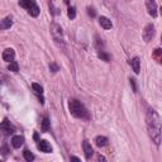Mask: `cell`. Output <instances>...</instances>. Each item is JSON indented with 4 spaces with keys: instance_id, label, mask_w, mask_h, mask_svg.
Listing matches in <instances>:
<instances>
[{
    "instance_id": "7",
    "label": "cell",
    "mask_w": 162,
    "mask_h": 162,
    "mask_svg": "<svg viewBox=\"0 0 162 162\" xmlns=\"http://www.w3.org/2000/svg\"><path fill=\"white\" fill-rule=\"evenodd\" d=\"M146 6H147V10H148V14L152 17H156L157 15V4L150 0V2L146 3Z\"/></svg>"
},
{
    "instance_id": "10",
    "label": "cell",
    "mask_w": 162,
    "mask_h": 162,
    "mask_svg": "<svg viewBox=\"0 0 162 162\" xmlns=\"http://www.w3.org/2000/svg\"><path fill=\"white\" fill-rule=\"evenodd\" d=\"M38 148H39L42 152H45V153H50V152H52V147H51L50 143L47 142V141H39Z\"/></svg>"
},
{
    "instance_id": "8",
    "label": "cell",
    "mask_w": 162,
    "mask_h": 162,
    "mask_svg": "<svg viewBox=\"0 0 162 162\" xmlns=\"http://www.w3.org/2000/svg\"><path fill=\"white\" fill-rule=\"evenodd\" d=\"M82 148H84V152H85L86 158H91V156H93V153H94V150H93V147H91V144L89 143V141H84Z\"/></svg>"
},
{
    "instance_id": "27",
    "label": "cell",
    "mask_w": 162,
    "mask_h": 162,
    "mask_svg": "<svg viewBox=\"0 0 162 162\" xmlns=\"http://www.w3.org/2000/svg\"><path fill=\"white\" fill-rule=\"evenodd\" d=\"M70 162H81L79 157H76V156H71V158H70Z\"/></svg>"
},
{
    "instance_id": "1",
    "label": "cell",
    "mask_w": 162,
    "mask_h": 162,
    "mask_svg": "<svg viewBox=\"0 0 162 162\" xmlns=\"http://www.w3.org/2000/svg\"><path fill=\"white\" fill-rule=\"evenodd\" d=\"M146 123H147V129H148V134L154 142V144H160L161 142V134H162V122L161 118L153 109H150L147 111L146 115Z\"/></svg>"
},
{
    "instance_id": "5",
    "label": "cell",
    "mask_w": 162,
    "mask_h": 162,
    "mask_svg": "<svg viewBox=\"0 0 162 162\" xmlns=\"http://www.w3.org/2000/svg\"><path fill=\"white\" fill-rule=\"evenodd\" d=\"M2 129H3V132L5 133V134H13L14 131H15V128H14V127L10 124V122L6 118L4 119L3 123H2Z\"/></svg>"
},
{
    "instance_id": "19",
    "label": "cell",
    "mask_w": 162,
    "mask_h": 162,
    "mask_svg": "<svg viewBox=\"0 0 162 162\" xmlns=\"http://www.w3.org/2000/svg\"><path fill=\"white\" fill-rule=\"evenodd\" d=\"M50 124H51L50 119L45 118L43 121H42V131H43V132H48V131H50Z\"/></svg>"
},
{
    "instance_id": "28",
    "label": "cell",
    "mask_w": 162,
    "mask_h": 162,
    "mask_svg": "<svg viewBox=\"0 0 162 162\" xmlns=\"http://www.w3.org/2000/svg\"><path fill=\"white\" fill-rule=\"evenodd\" d=\"M99 162H107V158L101 156V154H99Z\"/></svg>"
},
{
    "instance_id": "26",
    "label": "cell",
    "mask_w": 162,
    "mask_h": 162,
    "mask_svg": "<svg viewBox=\"0 0 162 162\" xmlns=\"http://www.w3.org/2000/svg\"><path fill=\"white\" fill-rule=\"evenodd\" d=\"M131 85H132L133 90L137 91V85H136V80H134V79H131Z\"/></svg>"
},
{
    "instance_id": "22",
    "label": "cell",
    "mask_w": 162,
    "mask_h": 162,
    "mask_svg": "<svg viewBox=\"0 0 162 162\" xmlns=\"http://www.w3.org/2000/svg\"><path fill=\"white\" fill-rule=\"evenodd\" d=\"M67 15H68V18H71V19H74V18L76 17V9L74 8V6L68 8V10H67Z\"/></svg>"
},
{
    "instance_id": "2",
    "label": "cell",
    "mask_w": 162,
    "mask_h": 162,
    "mask_svg": "<svg viewBox=\"0 0 162 162\" xmlns=\"http://www.w3.org/2000/svg\"><path fill=\"white\" fill-rule=\"evenodd\" d=\"M68 109H70V113L76 117V118H88L89 117V113L86 110V108L76 99H71L68 103Z\"/></svg>"
},
{
    "instance_id": "18",
    "label": "cell",
    "mask_w": 162,
    "mask_h": 162,
    "mask_svg": "<svg viewBox=\"0 0 162 162\" xmlns=\"http://www.w3.org/2000/svg\"><path fill=\"white\" fill-rule=\"evenodd\" d=\"M23 156H24V160H25L27 162H33V161H34V154H33L31 151H28V150H25V151L23 152Z\"/></svg>"
},
{
    "instance_id": "6",
    "label": "cell",
    "mask_w": 162,
    "mask_h": 162,
    "mask_svg": "<svg viewBox=\"0 0 162 162\" xmlns=\"http://www.w3.org/2000/svg\"><path fill=\"white\" fill-rule=\"evenodd\" d=\"M14 57H15V52H14L13 48H6L3 52V60L6 62H13Z\"/></svg>"
},
{
    "instance_id": "17",
    "label": "cell",
    "mask_w": 162,
    "mask_h": 162,
    "mask_svg": "<svg viewBox=\"0 0 162 162\" xmlns=\"http://www.w3.org/2000/svg\"><path fill=\"white\" fill-rule=\"evenodd\" d=\"M28 14H29L31 17H38V14H39V8H38V5L37 4H34L32 8L28 10Z\"/></svg>"
},
{
    "instance_id": "3",
    "label": "cell",
    "mask_w": 162,
    "mask_h": 162,
    "mask_svg": "<svg viewBox=\"0 0 162 162\" xmlns=\"http://www.w3.org/2000/svg\"><path fill=\"white\" fill-rule=\"evenodd\" d=\"M51 33H52V37L55 38V41H62V28L57 24V23H52L51 24Z\"/></svg>"
},
{
    "instance_id": "20",
    "label": "cell",
    "mask_w": 162,
    "mask_h": 162,
    "mask_svg": "<svg viewBox=\"0 0 162 162\" xmlns=\"http://www.w3.org/2000/svg\"><path fill=\"white\" fill-rule=\"evenodd\" d=\"M32 89L34 90V93H36V94H41V95L43 94V88H42L39 84H36V82L32 84Z\"/></svg>"
},
{
    "instance_id": "16",
    "label": "cell",
    "mask_w": 162,
    "mask_h": 162,
    "mask_svg": "<svg viewBox=\"0 0 162 162\" xmlns=\"http://www.w3.org/2000/svg\"><path fill=\"white\" fill-rule=\"evenodd\" d=\"M36 4L34 2H32V0H22V2H19V5L22 6V8H24V9H27V10H29L32 6Z\"/></svg>"
},
{
    "instance_id": "24",
    "label": "cell",
    "mask_w": 162,
    "mask_h": 162,
    "mask_svg": "<svg viewBox=\"0 0 162 162\" xmlns=\"http://www.w3.org/2000/svg\"><path fill=\"white\" fill-rule=\"evenodd\" d=\"M50 68H51L52 72H57V71H58V66L56 65V63H51V65H50Z\"/></svg>"
},
{
    "instance_id": "11",
    "label": "cell",
    "mask_w": 162,
    "mask_h": 162,
    "mask_svg": "<svg viewBox=\"0 0 162 162\" xmlns=\"http://www.w3.org/2000/svg\"><path fill=\"white\" fill-rule=\"evenodd\" d=\"M99 24L104 28V29H111L113 28V23H111V20L107 17H100L99 18Z\"/></svg>"
},
{
    "instance_id": "15",
    "label": "cell",
    "mask_w": 162,
    "mask_h": 162,
    "mask_svg": "<svg viewBox=\"0 0 162 162\" xmlns=\"http://www.w3.org/2000/svg\"><path fill=\"white\" fill-rule=\"evenodd\" d=\"M152 57H153L154 61H157L160 65H162V50H160V48H156V50L153 51Z\"/></svg>"
},
{
    "instance_id": "13",
    "label": "cell",
    "mask_w": 162,
    "mask_h": 162,
    "mask_svg": "<svg viewBox=\"0 0 162 162\" xmlns=\"http://www.w3.org/2000/svg\"><path fill=\"white\" fill-rule=\"evenodd\" d=\"M95 143L98 147H105L108 144V138L104 137V136H98L95 138Z\"/></svg>"
},
{
    "instance_id": "12",
    "label": "cell",
    "mask_w": 162,
    "mask_h": 162,
    "mask_svg": "<svg viewBox=\"0 0 162 162\" xmlns=\"http://www.w3.org/2000/svg\"><path fill=\"white\" fill-rule=\"evenodd\" d=\"M131 66L133 68V71H134L136 74H139V68H141V61L138 57H134L132 61H131Z\"/></svg>"
},
{
    "instance_id": "9",
    "label": "cell",
    "mask_w": 162,
    "mask_h": 162,
    "mask_svg": "<svg viewBox=\"0 0 162 162\" xmlns=\"http://www.w3.org/2000/svg\"><path fill=\"white\" fill-rule=\"evenodd\" d=\"M24 143V137L23 136H14L12 138V144L14 148H20Z\"/></svg>"
},
{
    "instance_id": "21",
    "label": "cell",
    "mask_w": 162,
    "mask_h": 162,
    "mask_svg": "<svg viewBox=\"0 0 162 162\" xmlns=\"http://www.w3.org/2000/svg\"><path fill=\"white\" fill-rule=\"evenodd\" d=\"M8 68H9V71H12V72H18V71H19V66H18V63H17L15 61L10 62L9 66H8Z\"/></svg>"
},
{
    "instance_id": "23",
    "label": "cell",
    "mask_w": 162,
    "mask_h": 162,
    "mask_svg": "<svg viewBox=\"0 0 162 162\" xmlns=\"http://www.w3.org/2000/svg\"><path fill=\"white\" fill-rule=\"evenodd\" d=\"M99 57H100L101 60H104V61H107V62L110 60L109 55H107V53H105V52H103V51H101V52H99Z\"/></svg>"
},
{
    "instance_id": "25",
    "label": "cell",
    "mask_w": 162,
    "mask_h": 162,
    "mask_svg": "<svg viewBox=\"0 0 162 162\" xmlns=\"http://www.w3.org/2000/svg\"><path fill=\"white\" fill-rule=\"evenodd\" d=\"M88 13H89V15H91V17H95V9L94 8H88Z\"/></svg>"
},
{
    "instance_id": "14",
    "label": "cell",
    "mask_w": 162,
    "mask_h": 162,
    "mask_svg": "<svg viewBox=\"0 0 162 162\" xmlns=\"http://www.w3.org/2000/svg\"><path fill=\"white\" fill-rule=\"evenodd\" d=\"M12 24H13L12 18L10 17H6V18H4L2 20V23H0V28H2V29H8V28L12 27Z\"/></svg>"
},
{
    "instance_id": "29",
    "label": "cell",
    "mask_w": 162,
    "mask_h": 162,
    "mask_svg": "<svg viewBox=\"0 0 162 162\" xmlns=\"http://www.w3.org/2000/svg\"><path fill=\"white\" fill-rule=\"evenodd\" d=\"M161 14H162V8H161Z\"/></svg>"
},
{
    "instance_id": "4",
    "label": "cell",
    "mask_w": 162,
    "mask_h": 162,
    "mask_svg": "<svg viewBox=\"0 0 162 162\" xmlns=\"http://www.w3.org/2000/svg\"><path fill=\"white\" fill-rule=\"evenodd\" d=\"M154 36V27L152 24H147L143 31V39L146 42H150Z\"/></svg>"
}]
</instances>
